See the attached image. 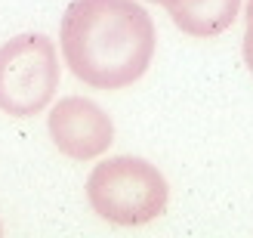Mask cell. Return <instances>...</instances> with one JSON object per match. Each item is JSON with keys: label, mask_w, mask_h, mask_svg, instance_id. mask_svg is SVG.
<instances>
[{"label": "cell", "mask_w": 253, "mask_h": 238, "mask_svg": "<svg viewBox=\"0 0 253 238\" xmlns=\"http://www.w3.org/2000/svg\"><path fill=\"white\" fill-rule=\"evenodd\" d=\"M62 59L96 90L139 81L155 56V22L133 0H71L59 25Z\"/></svg>", "instance_id": "cell-1"}, {"label": "cell", "mask_w": 253, "mask_h": 238, "mask_svg": "<svg viewBox=\"0 0 253 238\" xmlns=\"http://www.w3.org/2000/svg\"><path fill=\"white\" fill-rule=\"evenodd\" d=\"M90 207L115 226H145L167 207V180L164 173L133 155H118L96 164L86 180Z\"/></svg>", "instance_id": "cell-2"}, {"label": "cell", "mask_w": 253, "mask_h": 238, "mask_svg": "<svg viewBox=\"0 0 253 238\" xmlns=\"http://www.w3.org/2000/svg\"><path fill=\"white\" fill-rule=\"evenodd\" d=\"M59 90V56L49 37L19 34L0 47V111L31 118Z\"/></svg>", "instance_id": "cell-3"}, {"label": "cell", "mask_w": 253, "mask_h": 238, "mask_svg": "<svg viewBox=\"0 0 253 238\" xmlns=\"http://www.w3.org/2000/svg\"><path fill=\"white\" fill-rule=\"evenodd\" d=\"M49 136L62 155L90 161L108 152V145L115 143V124L93 99L65 96L49 111Z\"/></svg>", "instance_id": "cell-4"}, {"label": "cell", "mask_w": 253, "mask_h": 238, "mask_svg": "<svg viewBox=\"0 0 253 238\" xmlns=\"http://www.w3.org/2000/svg\"><path fill=\"white\" fill-rule=\"evenodd\" d=\"M161 6H167L179 31L192 37H216L232 28L241 0H161Z\"/></svg>", "instance_id": "cell-5"}, {"label": "cell", "mask_w": 253, "mask_h": 238, "mask_svg": "<svg viewBox=\"0 0 253 238\" xmlns=\"http://www.w3.org/2000/svg\"><path fill=\"white\" fill-rule=\"evenodd\" d=\"M244 47H253V0H247V31H244Z\"/></svg>", "instance_id": "cell-6"}, {"label": "cell", "mask_w": 253, "mask_h": 238, "mask_svg": "<svg viewBox=\"0 0 253 238\" xmlns=\"http://www.w3.org/2000/svg\"><path fill=\"white\" fill-rule=\"evenodd\" d=\"M244 62H247V68L253 71V47H244Z\"/></svg>", "instance_id": "cell-7"}, {"label": "cell", "mask_w": 253, "mask_h": 238, "mask_svg": "<svg viewBox=\"0 0 253 238\" xmlns=\"http://www.w3.org/2000/svg\"><path fill=\"white\" fill-rule=\"evenodd\" d=\"M148 3H161V0H148Z\"/></svg>", "instance_id": "cell-8"}]
</instances>
